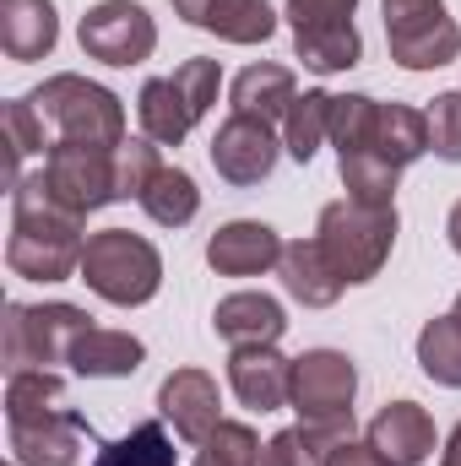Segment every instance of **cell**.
Instances as JSON below:
<instances>
[{
	"label": "cell",
	"instance_id": "obj_38",
	"mask_svg": "<svg viewBox=\"0 0 461 466\" xmlns=\"http://www.w3.org/2000/svg\"><path fill=\"white\" fill-rule=\"evenodd\" d=\"M212 5H218V0H174V16H185V22H190V27H201V22H207V11H212Z\"/></svg>",
	"mask_w": 461,
	"mask_h": 466
},
{
	"label": "cell",
	"instance_id": "obj_37",
	"mask_svg": "<svg viewBox=\"0 0 461 466\" xmlns=\"http://www.w3.org/2000/svg\"><path fill=\"white\" fill-rule=\"evenodd\" d=\"M326 466H385V461L374 456V445H369V440H364V445H353V440H347V445H337V451L326 456Z\"/></svg>",
	"mask_w": 461,
	"mask_h": 466
},
{
	"label": "cell",
	"instance_id": "obj_20",
	"mask_svg": "<svg viewBox=\"0 0 461 466\" xmlns=\"http://www.w3.org/2000/svg\"><path fill=\"white\" fill-rule=\"evenodd\" d=\"M293 98H299V82H293L288 66L261 60V66H244L233 76V115H250V119L271 125V119H288Z\"/></svg>",
	"mask_w": 461,
	"mask_h": 466
},
{
	"label": "cell",
	"instance_id": "obj_32",
	"mask_svg": "<svg viewBox=\"0 0 461 466\" xmlns=\"http://www.w3.org/2000/svg\"><path fill=\"white\" fill-rule=\"evenodd\" d=\"M201 456H212V461H223V466H261V456H266V445L255 440V429L250 423H218L212 429V440L201 445Z\"/></svg>",
	"mask_w": 461,
	"mask_h": 466
},
{
	"label": "cell",
	"instance_id": "obj_30",
	"mask_svg": "<svg viewBox=\"0 0 461 466\" xmlns=\"http://www.w3.org/2000/svg\"><path fill=\"white\" fill-rule=\"evenodd\" d=\"M158 141L152 136H125L115 147V196L119 201H141L147 185L158 179Z\"/></svg>",
	"mask_w": 461,
	"mask_h": 466
},
{
	"label": "cell",
	"instance_id": "obj_43",
	"mask_svg": "<svg viewBox=\"0 0 461 466\" xmlns=\"http://www.w3.org/2000/svg\"><path fill=\"white\" fill-rule=\"evenodd\" d=\"M11 466H16V461H11Z\"/></svg>",
	"mask_w": 461,
	"mask_h": 466
},
{
	"label": "cell",
	"instance_id": "obj_39",
	"mask_svg": "<svg viewBox=\"0 0 461 466\" xmlns=\"http://www.w3.org/2000/svg\"><path fill=\"white\" fill-rule=\"evenodd\" d=\"M440 466H461V423L451 429V440H446V456H440Z\"/></svg>",
	"mask_w": 461,
	"mask_h": 466
},
{
	"label": "cell",
	"instance_id": "obj_23",
	"mask_svg": "<svg viewBox=\"0 0 461 466\" xmlns=\"http://www.w3.org/2000/svg\"><path fill=\"white\" fill-rule=\"evenodd\" d=\"M332 93H321V87H310V93H299L293 98V109L282 119V152L293 157V163H310L326 141H332Z\"/></svg>",
	"mask_w": 461,
	"mask_h": 466
},
{
	"label": "cell",
	"instance_id": "obj_8",
	"mask_svg": "<svg viewBox=\"0 0 461 466\" xmlns=\"http://www.w3.org/2000/svg\"><path fill=\"white\" fill-rule=\"evenodd\" d=\"M44 185H49V196H55L66 212H77V218L109 207V201H119L115 196V147L66 141V136L49 141V152H44Z\"/></svg>",
	"mask_w": 461,
	"mask_h": 466
},
{
	"label": "cell",
	"instance_id": "obj_21",
	"mask_svg": "<svg viewBox=\"0 0 461 466\" xmlns=\"http://www.w3.org/2000/svg\"><path fill=\"white\" fill-rule=\"evenodd\" d=\"M136 115H141V130L158 147H179L190 136V125H196V109L185 104V93H179L174 76H152L141 87V98H136Z\"/></svg>",
	"mask_w": 461,
	"mask_h": 466
},
{
	"label": "cell",
	"instance_id": "obj_3",
	"mask_svg": "<svg viewBox=\"0 0 461 466\" xmlns=\"http://www.w3.org/2000/svg\"><path fill=\"white\" fill-rule=\"evenodd\" d=\"M315 244L326 249L332 271L343 277L347 288L374 282L391 244H396V207H358V201H332L321 207V228Z\"/></svg>",
	"mask_w": 461,
	"mask_h": 466
},
{
	"label": "cell",
	"instance_id": "obj_29",
	"mask_svg": "<svg viewBox=\"0 0 461 466\" xmlns=\"http://www.w3.org/2000/svg\"><path fill=\"white\" fill-rule=\"evenodd\" d=\"M418 363L435 385H451L461 390V320L456 315H440L418 331Z\"/></svg>",
	"mask_w": 461,
	"mask_h": 466
},
{
	"label": "cell",
	"instance_id": "obj_31",
	"mask_svg": "<svg viewBox=\"0 0 461 466\" xmlns=\"http://www.w3.org/2000/svg\"><path fill=\"white\" fill-rule=\"evenodd\" d=\"M27 152H49V141H44V119H38V109H33L27 98H16V104H5V174H11V185L22 179L16 168H22Z\"/></svg>",
	"mask_w": 461,
	"mask_h": 466
},
{
	"label": "cell",
	"instance_id": "obj_15",
	"mask_svg": "<svg viewBox=\"0 0 461 466\" xmlns=\"http://www.w3.org/2000/svg\"><path fill=\"white\" fill-rule=\"evenodd\" d=\"M277 260H282L277 228L250 223V218L223 223V228L207 238V266H212L218 277H261V271H271Z\"/></svg>",
	"mask_w": 461,
	"mask_h": 466
},
{
	"label": "cell",
	"instance_id": "obj_1",
	"mask_svg": "<svg viewBox=\"0 0 461 466\" xmlns=\"http://www.w3.org/2000/svg\"><path fill=\"white\" fill-rule=\"evenodd\" d=\"M82 223L77 212H66L44 174H27L11 185V238H5V266L27 282H66L82 271Z\"/></svg>",
	"mask_w": 461,
	"mask_h": 466
},
{
	"label": "cell",
	"instance_id": "obj_28",
	"mask_svg": "<svg viewBox=\"0 0 461 466\" xmlns=\"http://www.w3.org/2000/svg\"><path fill=\"white\" fill-rule=\"evenodd\" d=\"M93 466H179V451H174L169 429H163L158 418H147V423H136L125 440H109Z\"/></svg>",
	"mask_w": 461,
	"mask_h": 466
},
{
	"label": "cell",
	"instance_id": "obj_24",
	"mask_svg": "<svg viewBox=\"0 0 461 466\" xmlns=\"http://www.w3.org/2000/svg\"><path fill=\"white\" fill-rule=\"evenodd\" d=\"M293 55H299L310 71H321V76H337V71H353V66H358V55H364V38H358V27H353V22L304 27V33H293Z\"/></svg>",
	"mask_w": 461,
	"mask_h": 466
},
{
	"label": "cell",
	"instance_id": "obj_7",
	"mask_svg": "<svg viewBox=\"0 0 461 466\" xmlns=\"http://www.w3.org/2000/svg\"><path fill=\"white\" fill-rule=\"evenodd\" d=\"M385 44L402 71H440L461 55V27L446 0H385Z\"/></svg>",
	"mask_w": 461,
	"mask_h": 466
},
{
	"label": "cell",
	"instance_id": "obj_17",
	"mask_svg": "<svg viewBox=\"0 0 461 466\" xmlns=\"http://www.w3.org/2000/svg\"><path fill=\"white\" fill-rule=\"evenodd\" d=\"M277 271H282L288 299H299L304 309H332V304L343 299V288H347L343 277L332 271V260H326V249H321L315 238H293V244H282Z\"/></svg>",
	"mask_w": 461,
	"mask_h": 466
},
{
	"label": "cell",
	"instance_id": "obj_36",
	"mask_svg": "<svg viewBox=\"0 0 461 466\" xmlns=\"http://www.w3.org/2000/svg\"><path fill=\"white\" fill-rule=\"evenodd\" d=\"M353 11H358V0H288L293 33H304V27H332V22H353Z\"/></svg>",
	"mask_w": 461,
	"mask_h": 466
},
{
	"label": "cell",
	"instance_id": "obj_5",
	"mask_svg": "<svg viewBox=\"0 0 461 466\" xmlns=\"http://www.w3.org/2000/svg\"><path fill=\"white\" fill-rule=\"evenodd\" d=\"M87 326H93V315L77 304H5V326H0L5 374L71 363V348Z\"/></svg>",
	"mask_w": 461,
	"mask_h": 466
},
{
	"label": "cell",
	"instance_id": "obj_4",
	"mask_svg": "<svg viewBox=\"0 0 461 466\" xmlns=\"http://www.w3.org/2000/svg\"><path fill=\"white\" fill-rule=\"evenodd\" d=\"M98 299H109L119 309L130 304H147L158 288H163V255L130 228H104L87 233V249H82V271H77Z\"/></svg>",
	"mask_w": 461,
	"mask_h": 466
},
{
	"label": "cell",
	"instance_id": "obj_12",
	"mask_svg": "<svg viewBox=\"0 0 461 466\" xmlns=\"http://www.w3.org/2000/svg\"><path fill=\"white\" fill-rule=\"evenodd\" d=\"M158 412L174 423L179 440L190 445H207L212 429L223 423V396H218V380L207 369H174L163 385H158Z\"/></svg>",
	"mask_w": 461,
	"mask_h": 466
},
{
	"label": "cell",
	"instance_id": "obj_2",
	"mask_svg": "<svg viewBox=\"0 0 461 466\" xmlns=\"http://www.w3.org/2000/svg\"><path fill=\"white\" fill-rule=\"evenodd\" d=\"M5 434L16 466H77L87 423L66 407V380L55 369H27L5 385Z\"/></svg>",
	"mask_w": 461,
	"mask_h": 466
},
{
	"label": "cell",
	"instance_id": "obj_18",
	"mask_svg": "<svg viewBox=\"0 0 461 466\" xmlns=\"http://www.w3.org/2000/svg\"><path fill=\"white\" fill-rule=\"evenodd\" d=\"M0 44L11 60H44L60 44V16L49 0H0Z\"/></svg>",
	"mask_w": 461,
	"mask_h": 466
},
{
	"label": "cell",
	"instance_id": "obj_10",
	"mask_svg": "<svg viewBox=\"0 0 461 466\" xmlns=\"http://www.w3.org/2000/svg\"><path fill=\"white\" fill-rule=\"evenodd\" d=\"M353 396H358V369H353L347 352L315 348V352H304V358H293V407H299V423L347 418Z\"/></svg>",
	"mask_w": 461,
	"mask_h": 466
},
{
	"label": "cell",
	"instance_id": "obj_35",
	"mask_svg": "<svg viewBox=\"0 0 461 466\" xmlns=\"http://www.w3.org/2000/svg\"><path fill=\"white\" fill-rule=\"evenodd\" d=\"M261 466H326V456L310 445V434H304V429H282V434H271V440H266Z\"/></svg>",
	"mask_w": 461,
	"mask_h": 466
},
{
	"label": "cell",
	"instance_id": "obj_25",
	"mask_svg": "<svg viewBox=\"0 0 461 466\" xmlns=\"http://www.w3.org/2000/svg\"><path fill=\"white\" fill-rule=\"evenodd\" d=\"M337 168H343L347 201H358V207H396V179H402V168H396V163H385L374 147L343 152V157H337Z\"/></svg>",
	"mask_w": 461,
	"mask_h": 466
},
{
	"label": "cell",
	"instance_id": "obj_11",
	"mask_svg": "<svg viewBox=\"0 0 461 466\" xmlns=\"http://www.w3.org/2000/svg\"><path fill=\"white\" fill-rule=\"evenodd\" d=\"M277 152H282V147H277L271 125H266V119H250V115H229L218 125V136H212V168H218L229 185H239V190L271 179Z\"/></svg>",
	"mask_w": 461,
	"mask_h": 466
},
{
	"label": "cell",
	"instance_id": "obj_14",
	"mask_svg": "<svg viewBox=\"0 0 461 466\" xmlns=\"http://www.w3.org/2000/svg\"><path fill=\"white\" fill-rule=\"evenodd\" d=\"M364 440L374 445V456L385 466H418L435 456V418L418 401H391L374 412Z\"/></svg>",
	"mask_w": 461,
	"mask_h": 466
},
{
	"label": "cell",
	"instance_id": "obj_34",
	"mask_svg": "<svg viewBox=\"0 0 461 466\" xmlns=\"http://www.w3.org/2000/svg\"><path fill=\"white\" fill-rule=\"evenodd\" d=\"M174 82H179L185 104L196 109V119H201L207 109H212V104H218V82H223V66H218V60H207V55H196V60H185V66L174 71Z\"/></svg>",
	"mask_w": 461,
	"mask_h": 466
},
{
	"label": "cell",
	"instance_id": "obj_6",
	"mask_svg": "<svg viewBox=\"0 0 461 466\" xmlns=\"http://www.w3.org/2000/svg\"><path fill=\"white\" fill-rule=\"evenodd\" d=\"M27 104L38 109V119H49L66 141H93V147H119L125 141V104L109 87H98V82H87L77 71L49 76L44 87L27 93Z\"/></svg>",
	"mask_w": 461,
	"mask_h": 466
},
{
	"label": "cell",
	"instance_id": "obj_13",
	"mask_svg": "<svg viewBox=\"0 0 461 466\" xmlns=\"http://www.w3.org/2000/svg\"><path fill=\"white\" fill-rule=\"evenodd\" d=\"M229 385L250 412H277L293 401V358L277 348H233Z\"/></svg>",
	"mask_w": 461,
	"mask_h": 466
},
{
	"label": "cell",
	"instance_id": "obj_16",
	"mask_svg": "<svg viewBox=\"0 0 461 466\" xmlns=\"http://www.w3.org/2000/svg\"><path fill=\"white\" fill-rule=\"evenodd\" d=\"M212 326H218V337L233 342V348H277L282 331H288V315L266 293H229L212 309Z\"/></svg>",
	"mask_w": 461,
	"mask_h": 466
},
{
	"label": "cell",
	"instance_id": "obj_33",
	"mask_svg": "<svg viewBox=\"0 0 461 466\" xmlns=\"http://www.w3.org/2000/svg\"><path fill=\"white\" fill-rule=\"evenodd\" d=\"M429 152L461 163V93H440L429 109Z\"/></svg>",
	"mask_w": 461,
	"mask_h": 466
},
{
	"label": "cell",
	"instance_id": "obj_22",
	"mask_svg": "<svg viewBox=\"0 0 461 466\" xmlns=\"http://www.w3.org/2000/svg\"><path fill=\"white\" fill-rule=\"evenodd\" d=\"M369 147H374L385 163H396V168L418 163V157L429 152V115H424V109H407V104H380Z\"/></svg>",
	"mask_w": 461,
	"mask_h": 466
},
{
	"label": "cell",
	"instance_id": "obj_42",
	"mask_svg": "<svg viewBox=\"0 0 461 466\" xmlns=\"http://www.w3.org/2000/svg\"><path fill=\"white\" fill-rule=\"evenodd\" d=\"M451 315H456V320H461V299H456V309H451Z\"/></svg>",
	"mask_w": 461,
	"mask_h": 466
},
{
	"label": "cell",
	"instance_id": "obj_41",
	"mask_svg": "<svg viewBox=\"0 0 461 466\" xmlns=\"http://www.w3.org/2000/svg\"><path fill=\"white\" fill-rule=\"evenodd\" d=\"M196 466H223V461H212V456H196Z\"/></svg>",
	"mask_w": 461,
	"mask_h": 466
},
{
	"label": "cell",
	"instance_id": "obj_9",
	"mask_svg": "<svg viewBox=\"0 0 461 466\" xmlns=\"http://www.w3.org/2000/svg\"><path fill=\"white\" fill-rule=\"evenodd\" d=\"M82 49L104 66H141L158 49V22L136 0H98L82 16Z\"/></svg>",
	"mask_w": 461,
	"mask_h": 466
},
{
	"label": "cell",
	"instance_id": "obj_19",
	"mask_svg": "<svg viewBox=\"0 0 461 466\" xmlns=\"http://www.w3.org/2000/svg\"><path fill=\"white\" fill-rule=\"evenodd\" d=\"M141 337H130V331H109V326H87L82 337H77V348H71V369L82 374V380H130L136 369H141Z\"/></svg>",
	"mask_w": 461,
	"mask_h": 466
},
{
	"label": "cell",
	"instance_id": "obj_40",
	"mask_svg": "<svg viewBox=\"0 0 461 466\" xmlns=\"http://www.w3.org/2000/svg\"><path fill=\"white\" fill-rule=\"evenodd\" d=\"M446 233H451V249L461 255V201L451 207V218H446Z\"/></svg>",
	"mask_w": 461,
	"mask_h": 466
},
{
	"label": "cell",
	"instance_id": "obj_27",
	"mask_svg": "<svg viewBox=\"0 0 461 466\" xmlns=\"http://www.w3.org/2000/svg\"><path fill=\"white\" fill-rule=\"evenodd\" d=\"M201 27L218 33L223 44H266L277 33V11L266 0H218Z\"/></svg>",
	"mask_w": 461,
	"mask_h": 466
},
{
	"label": "cell",
	"instance_id": "obj_26",
	"mask_svg": "<svg viewBox=\"0 0 461 466\" xmlns=\"http://www.w3.org/2000/svg\"><path fill=\"white\" fill-rule=\"evenodd\" d=\"M141 212L152 223H163V228H185L201 212V190H196V179L185 168H158V179L141 196Z\"/></svg>",
	"mask_w": 461,
	"mask_h": 466
}]
</instances>
